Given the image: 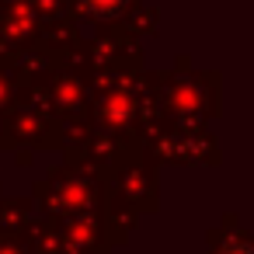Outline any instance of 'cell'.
Listing matches in <instances>:
<instances>
[{"mask_svg": "<svg viewBox=\"0 0 254 254\" xmlns=\"http://www.w3.org/2000/svg\"><path fill=\"white\" fill-rule=\"evenodd\" d=\"M80 7H84L87 14H94V18L108 21V18L122 14V7H126V0H80Z\"/></svg>", "mask_w": 254, "mask_h": 254, "instance_id": "cell-1", "label": "cell"}]
</instances>
